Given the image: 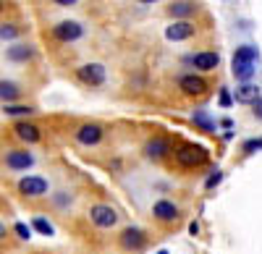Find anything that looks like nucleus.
<instances>
[{
  "label": "nucleus",
  "instance_id": "f257e3e1",
  "mask_svg": "<svg viewBox=\"0 0 262 254\" xmlns=\"http://www.w3.org/2000/svg\"><path fill=\"white\" fill-rule=\"evenodd\" d=\"M257 48H252V45H242V48H236V53H233V60H231V74L242 81V84H247L252 76H254V71H257Z\"/></svg>",
  "mask_w": 262,
  "mask_h": 254
},
{
  "label": "nucleus",
  "instance_id": "f03ea898",
  "mask_svg": "<svg viewBox=\"0 0 262 254\" xmlns=\"http://www.w3.org/2000/svg\"><path fill=\"white\" fill-rule=\"evenodd\" d=\"M173 157H176V163L181 168H200L207 163V150L200 144H184L173 152Z\"/></svg>",
  "mask_w": 262,
  "mask_h": 254
},
{
  "label": "nucleus",
  "instance_id": "7ed1b4c3",
  "mask_svg": "<svg viewBox=\"0 0 262 254\" xmlns=\"http://www.w3.org/2000/svg\"><path fill=\"white\" fill-rule=\"evenodd\" d=\"M147 234H144V228L139 225H128L121 230V236H118V244L126 249V251H142L147 246Z\"/></svg>",
  "mask_w": 262,
  "mask_h": 254
},
{
  "label": "nucleus",
  "instance_id": "20e7f679",
  "mask_svg": "<svg viewBox=\"0 0 262 254\" xmlns=\"http://www.w3.org/2000/svg\"><path fill=\"white\" fill-rule=\"evenodd\" d=\"M48 192H50V183H48V178H42V176H24L18 181V194H24L29 199L45 197Z\"/></svg>",
  "mask_w": 262,
  "mask_h": 254
},
{
  "label": "nucleus",
  "instance_id": "39448f33",
  "mask_svg": "<svg viewBox=\"0 0 262 254\" xmlns=\"http://www.w3.org/2000/svg\"><path fill=\"white\" fill-rule=\"evenodd\" d=\"M90 220L97 225V228H113L116 223H118V213H116V207H111V204H92L90 207Z\"/></svg>",
  "mask_w": 262,
  "mask_h": 254
},
{
  "label": "nucleus",
  "instance_id": "423d86ee",
  "mask_svg": "<svg viewBox=\"0 0 262 254\" xmlns=\"http://www.w3.org/2000/svg\"><path fill=\"white\" fill-rule=\"evenodd\" d=\"M3 163H6V168H11V171H29V168L34 165V155L27 152V150H8Z\"/></svg>",
  "mask_w": 262,
  "mask_h": 254
},
{
  "label": "nucleus",
  "instance_id": "0eeeda50",
  "mask_svg": "<svg viewBox=\"0 0 262 254\" xmlns=\"http://www.w3.org/2000/svg\"><path fill=\"white\" fill-rule=\"evenodd\" d=\"M102 126H97V123H84V126H79L76 129V142L79 144H84V147H95V144H100L102 142Z\"/></svg>",
  "mask_w": 262,
  "mask_h": 254
},
{
  "label": "nucleus",
  "instance_id": "6e6552de",
  "mask_svg": "<svg viewBox=\"0 0 262 254\" xmlns=\"http://www.w3.org/2000/svg\"><path fill=\"white\" fill-rule=\"evenodd\" d=\"M152 215L160 223H173V220H179V204L170 199H158L152 204Z\"/></svg>",
  "mask_w": 262,
  "mask_h": 254
},
{
  "label": "nucleus",
  "instance_id": "1a4fd4ad",
  "mask_svg": "<svg viewBox=\"0 0 262 254\" xmlns=\"http://www.w3.org/2000/svg\"><path fill=\"white\" fill-rule=\"evenodd\" d=\"M79 79L84 84H90V87H100L105 81V66L102 63H86V66L79 68Z\"/></svg>",
  "mask_w": 262,
  "mask_h": 254
},
{
  "label": "nucleus",
  "instance_id": "9d476101",
  "mask_svg": "<svg viewBox=\"0 0 262 254\" xmlns=\"http://www.w3.org/2000/svg\"><path fill=\"white\" fill-rule=\"evenodd\" d=\"M53 34L60 42H74V39H79L84 34V29H81V24H76V21H60V24L53 27Z\"/></svg>",
  "mask_w": 262,
  "mask_h": 254
},
{
  "label": "nucleus",
  "instance_id": "9b49d317",
  "mask_svg": "<svg viewBox=\"0 0 262 254\" xmlns=\"http://www.w3.org/2000/svg\"><path fill=\"white\" fill-rule=\"evenodd\" d=\"M189 37H194V24H189V21H173L165 29V39H170V42H181Z\"/></svg>",
  "mask_w": 262,
  "mask_h": 254
},
{
  "label": "nucleus",
  "instance_id": "f8f14e48",
  "mask_svg": "<svg viewBox=\"0 0 262 254\" xmlns=\"http://www.w3.org/2000/svg\"><path fill=\"white\" fill-rule=\"evenodd\" d=\"M179 87H181V92H184V95H205L207 81H205L202 76L186 74V76H181V79H179Z\"/></svg>",
  "mask_w": 262,
  "mask_h": 254
},
{
  "label": "nucleus",
  "instance_id": "ddd939ff",
  "mask_svg": "<svg viewBox=\"0 0 262 254\" xmlns=\"http://www.w3.org/2000/svg\"><path fill=\"white\" fill-rule=\"evenodd\" d=\"M168 152H170V142H168V139L155 136V139H149V142L144 144V155H147L149 160H160V157H165Z\"/></svg>",
  "mask_w": 262,
  "mask_h": 254
},
{
  "label": "nucleus",
  "instance_id": "4468645a",
  "mask_svg": "<svg viewBox=\"0 0 262 254\" xmlns=\"http://www.w3.org/2000/svg\"><path fill=\"white\" fill-rule=\"evenodd\" d=\"M13 131H16V136L21 139V142H27V144H37L39 139H42V134H39V129L34 123H27V121H18L16 126H13Z\"/></svg>",
  "mask_w": 262,
  "mask_h": 254
},
{
  "label": "nucleus",
  "instance_id": "2eb2a0df",
  "mask_svg": "<svg viewBox=\"0 0 262 254\" xmlns=\"http://www.w3.org/2000/svg\"><path fill=\"white\" fill-rule=\"evenodd\" d=\"M191 63H194V68H200V71H212V68H217V63H221V55L217 53H196V55H191Z\"/></svg>",
  "mask_w": 262,
  "mask_h": 254
},
{
  "label": "nucleus",
  "instance_id": "dca6fc26",
  "mask_svg": "<svg viewBox=\"0 0 262 254\" xmlns=\"http://www.w3.org/2000/svg\"><path fill=\"white\" fill-rule=\"evenodd\" d=\"M194 11H196V6L191 3V0H176V3H170V8H168V13L173 18H181V21L194 16Z\"/></svg>",
  "mask_w": 262,
  "mask_h": 254
},
{
  "label": "nucleus",
  "instance_id": "f3484780",
  "mask_svg": "<svg viewBox=\"0 0 262 254\" xmlns=\"http://www.w3.org/2000/svg\"><path fill=\"white\" fill-rule=\"evenodd\" d=\"M262 95H259V87H254L252 81H247V84H242V87H236V102H247V105H252V102H257Z\"/></svg>",
  "mask_w": 262,
  "mask_h": 254
},
{
  "label": "nucleus",
  "instance_id": "a211bd4d",
  "mask_svg": "<svg viewBox=\"0 0 262 254\" xmlns=\"http://www.w3.org/2000/svg\"><path fill=\"white\" fill-rule=\"evenodd\" d=\"M18 95H21L18 84H13V81H0V100H3L6 105H11Z\"/></svg>",
  "mask_w": 262,
  "mask_h": 254
},
{
  "label": "nucleus",
  "instance_id": "6ab92c4d",
  "mask_svg": "<svg viewBox=\"0 0 262 254\" xmlns=\"http://www.w3.org/2000/svg\"><path fill=\"white\" fill-rule=\"evenodd\" d=\"M191 121H194L196 126H200L202 131H215V126H217V123H215V121H212V118H210V116L205 113V110H194Z\"/></svg>",
  "mask_w": 262,
  "mask_h": 254
},
{
  "label": "nucleus",
  "instance_id": "aec40b11",
  "mask_svg": "<svg viewBox=\"0 0 262 254\" xmlns=\"http://www.w3.org/2000/svg\"><path fill=\"white\" fill-rule=\"evenodd\" d=\"M29 228H34L37 234H42V236H53V234H55L53 223H50L48 218H42V215H37V218L32 220V225H29Z\"/></svg>",
  "mask_w": 262,
  "mask_h": 254
},
{
  "label": "nucleus",
  "instance_id": "412c9836",
  "mask_svg": "<svg viewBox=\"0 0 262 254\" xmlns=\"http://www.w3.org/2000/svg\"><path fill=\"white\" fill-rule=\"evenodd\" d=\"M8 58L11 60H29L32 58V48L29 45H13V48H8Z\"/></svg>",
  "mask_w": 262,
  "mask_h": 254
},
{
  "label": "nucleus",
  "instance_id": "4be33fe9",
  "mask_svg": "<svg viewBox=\"0 0 262 254\" xmlns=\"http://www.w3.org/2000/svg\"><path fill=\"white\" fill-rule=\"evenodd\" d=\"M3 113L6 116H32L34 108H29V105H6Z\"/></svg>",
  "mask_w": 262,
  "mask_h": 254
},
{
  "label": "nucleus",
  "instance_id": "5701e85b",
  "mask_svg": "<svg viewBox=\"0 0 262 254\" xmlns=\"http://www.w3.org/2000/svg\"><path fill=\"white\" fill-rule=\"evenodd\" d=\"M13 230H16V236H18V239H24V241H29V239H32V228H29L27 223H16V225H13Z\"/></svg>",
  "mask_w": 262,
  "mask_h": 254
},
{
  "label": "nucleus",
  "instance_id": "b1692460",
  "mask_svg": "<svg viewBox=\"0 0 262 254\" xmlns=\"http://www.w3.org/2000/svg\"><path fill=\"white\" fill-rule=\"evenodd\" d=\"M18 34V29L13 24H0V39H13Z\"/></svg>",
  "mask_w": 262,
  "mask_h": 254
},
{
  "label": "nucleus",
  "instance_id": "393cba45",
  "mask_svg": "<svg viewBox=\"0 0 262 254\" xmlns=\"http://www.w3.org/2000/svg\"><path fill=\"white\" fill-rule=\"evenodd\" d=\"M257 150H262V139H249V142L244 144V152H247V155H252V152H257Z\"/></svg>",
  "mask_w": 262,
  "mask_h": 254
},
{
  "label": "nucleus",
  "instance_id": "a878e982",
  "mask_svg": "<svg viewBox=\"0 0 262 254\" xmlns=\"http://www.w3.org/2000/svg\"><path fill=\"white\" fill-rule=\"evenodd\" d=\"M221 181H223V173H221V171H212V176L207 178V183H205V186H207V189H215Z\"/></svg>",
  "mask_w": 262,
  "mask_h": 254
},
{
  "label": "nucleus",
  "instance_id": "bb28decb",
  "mask_svg": "<svg viewBox=\"0 0 262 254\" xmlns=\"http://www.w3.org/2000/svg\"><path fill=\"white\" fill-rule=\"evenodd\" d=\"M221 105H223V108H231V105H233V97H231V92L226 87L221 89Z\"/></svg>",
  "mask_w": 262,
  "mask_h": 254
},
{
  "label": "nucleus",
  "instance_id": "cd10ccee",
  "mask_svg": "<svg viewBox=\"0 0 262 254\" xmlns=\"http://www.w3.org/2000/svg\"><path fill=\"white\" fill-rule=\"evenodd\" d=\"M66 202H71V197H69V194H66V192H60V194H55V204H60V207H63Z\"/></svg>",
  "mask_w": 262,
  "mask_h": 254
},
{
  "label": "nucleus",
  "instance_id": "c85d7f7f",
  "mask_svg": "<svg viewBox=\"0 0 262 254\" xmlns=\"http://www.w3.org/2000/svg\"><path fill=\"white\" fill-rule=\"evenodd\" d=\"M252 108H254V116H257V118H262V97H259L257 102H252Z\"/></svg>",
  "mask_w": 262,
  "mask_h": 254
},
{
  "label": "nucleus",
  "instance_id": "c756f323",
  "mask_svg": "<svg viewBox=\"0 0 262 254\" xmlns=\"http://www.w3.org/2000/svg\"><path fill=\"white\" fill-rule=\"evenodd\" d=\"M53 3H58V6H76L79 0H53Z\"/></svg>",
  "mask_w": 262,
  "mask_h": 254
},
{
  "label": "nucleus",
  "instance_id": "7c9ffc66",
  "mask_svg": "<svg viewBox=\"0 0 262 254\" xmlns=\"http://www.w3.org/2000/svg\"><path fill=\"white\" fill-rule=\"evenodd\" d=\"M8 236V228H6V223H0V241H3Z\"/></svg>",
  "mask_w": 262,
  "mask_h": 254
},
{
  "label": "nucleus",
  "instance_id": "2f4dec72",
  "mask_svg": "<svg viewBox=\"0 0 262 254\" xmlns=\"http://www.w3.org/2000/svg\"><path fill=\"white\" fill-rule=\"evenodd\" d=\"M189 234H191V236H196V234H200V225L191 223V225H189Z\"/></svg>",
  "mask_w": 262,
  "mask_h": 254
},
{
  "label": "nucleus",
  "instance_id": "473e14b6",
  "mask_svg": "<svg viewBox=\"0 0 262 254\" xmlns=\"http://www.w3.org/2000/svg\"><path fill=\"white\" fill-rule=\"evenodd\" d=\"M221 126H223V129H231L233 121H231V118H223V121H221Z\"/></svg>",
  "mask_w": 262,
  "mask_h": 254
},
{
  "label": "nucleus",
  "instance_id": "72a5a7b5",
  "mask_svg": "<svg viewBox=\"0 0 262 254\" xmlns=\"http://www.w3.org/2000/svg\"><path fill=\"white\" fill-rule=\"evenodd\" d=\"M137 3H144V6H149V3H158V0H137Z\"/></svg>",
  "mask_w": 262,
  "mask_h": 254
},
{
  "label": "nucleus",
  "instance_id": "f704fd0d",
  "mask_svg": "<svg viewBox=\"0 0 262 254\" xmlns=\"http://www.w3.org/2000/svg\"><path fill=\"white\" fill-rule=\"evenodd\" d=\"M155 254H168V249H160V251H155Z\"/></svg>",
  "mask_w": 262,
  "mask_h": 254
},
{
  "label": "nucleus",
  "instance_id": "c9c22d12",
  "mask_svg": "<svg viewBox=\"0 0 262 254\" xmlns=\"http://www.w3.org/2000/svg\"><path fill=\"white\" fill-rule=\"evenodd\" d=\"M0 11H3V0H0Z\"/></svg>",
  "mask_w": 262,
  "mask_h": 254
}]
</instances>
